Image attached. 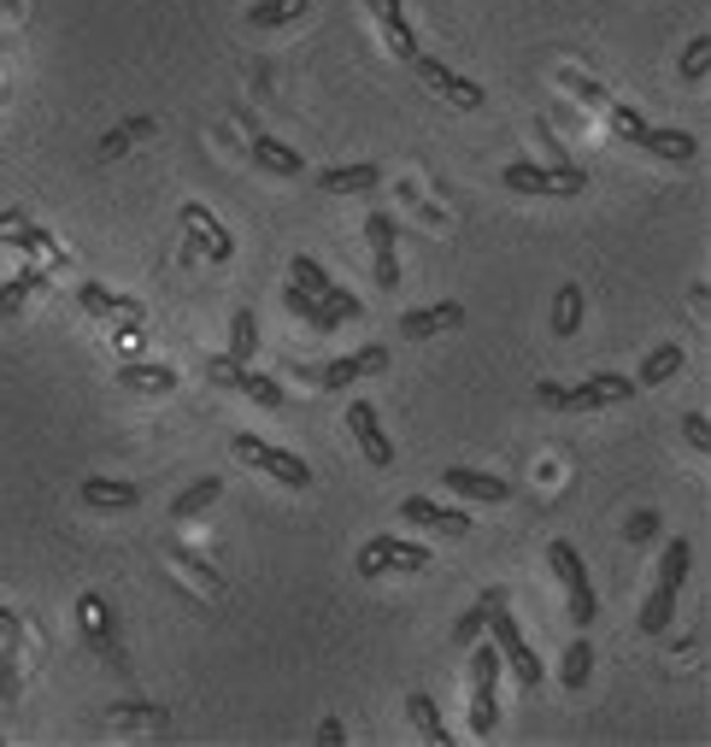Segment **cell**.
Returning a JSON list of instances; mask_svg holds the SVG:
<instances>
[{"label":"cell","mask_w":711,"mask_h":747,"mask_svg":"<svg viewBox=\"0 0 711 747\" xmlns=\"http://www.w3.org/2000/svg\"><path fill=\"white\" fill-rule=\"evenodd\" d=\"M242 395L253 406H265V413H282V406H289V388H282L277 377H259V371H247V377H242Z\"/></svg>","instance_id":"cell-34"},{"label":"cell","mask_w":711,"mask_h":747,"mask_svg":"<svg viewBox=\"0 0 711 747\" xmlns=\"http://www.w3.org/2000/svg\"><path fill=\"white\" fill-rule=\"evenodd\" d=\"M289 277H295L300 288H307V295H324V288L335 283L330 271H324V265L312 260V253H295V260H289Z\"/></svg>","instance_id":"cell-37"},{"label":"cell","mask_w":711,"mask_h":747,"mask_svg":"<svg viewBox=\"0 0 711 747\" xmlns=\"http://www.w3.org/2000/svg\"><path fill=\"white\" fill-rule=\"evenodd\" d=\"M77 495L95 513H130V506H142V483L135 477H82Z\"/></svg>","instance_id":"cell-14"},{"label":"cell","mask_w":711,"mask_h":747,"mask_svg":"<svg viewBox=\"0 0 711 747\" xmlns=\"http://www.w3.org/2000/svg\"><path fill=\"white\" fill-rule=\"evenodd\" d=\"M77 307L89 312V318H147L142 300H135V295H118V288H107V283H82V288H77Z\"/></svg>","instance_id":"cell-17"},{"label":"cell","mask_w":711,"mask_h":747,"mask_svg":"<svg viewBox=\"0 0 711 747\" xmlns=\"http://www.w3.org/2000/svg\"><path fill=\"white\" fill-rule=\"evenodd\" d=\"M606 107H612V130H618V135H623V142H630V147H635V135H641V130H647V118H641V112L630 107V100H606Z\"/></svg>","instance_id":"cell-40"},{"label":"cell","mask_w":711,"mask_h":747,"mask_svg":"<svg viewBox=\"0 0 711 747\" xmlns=\"http://www.w3.org/2000/svg\"><path fill=\"white\" fill-rule=\"evenodd\" d=\"M365 7L377 12V24H382V36H388V54L412 65V59H418V36H412V24H406L400 0H365Z\"/></svg>","instance_id":"cell-18"},{"label":"cell","mask_w":711,"mask_h":747,"mask_svg":"<svg viewBox=\"0 0 711 747\" xmlns=\"http://www.w3.org/2000/svg\"><path fill=\"white\" fill-rule=\"evenodd\" d=\"M282 307H289V312L300 318V325H312V330H330V336L342 330V318H335V312H330V307H324V300H318V295H307V288H300L295 277L282 283Z\"/></svg>","instance_id":"cell-22"},{"label":"cell","mask_w":711,"mask_h":747,"mask_svg":"<svg viewBox=\"0 0 711 747\" xmlns=\"http://www.w3.org/2000/svg\"><path fill=\"white\" fill-rule=\"evenodd\" d=\"M400 518L418 524V530H435V536H470V513H459V506H435L423 495H406L400 501Z\"/></svg>","instance_id":"cell-13"},{"label":"cell","mask_w":711,"mask_h":747,"mask_svg":"<svg viewBox=\"0 0 711 747\" xmlns=\"http://www.w3.org/2000/svg\"><path fill=\"white\" fill-rule=\"evenodd\" d=\"M442 488L459 501H477V506H500L512 501V477H495V471H470V465H447L442 471Z\"/></svg>","instance_id":"cell-9"},{"label":"cell","mask_w":711,"mask_h":747,"mask_svg":"<svg viewBox=\"0 0 711 747\" xmlns=\"http://www.w3.org/2000/svg\"><path fill=\"white\" fill-rule=\"evenodd\" d=\"M318 189L324 195H370V189H382V165H335V172L318 177Z\"/></svg>","instance_id":"cell-23"},{"label":"cell","mask_w":711,"mask_h":747,"mask_svg":"<svg viewBox=\"0 0 711 747\" xmlns=\"http://www.w3.org/2000/svg\"><path fill=\"white\" fill-rule=\"evenodd\" d=\"M558 677H565V689H570V694L588 689V677H595V648H588V641H570V648H565V666H558Z\"/></svg>","instance_id":"cell-36"},{"label":"cell","mask_w":711,"mask_h":747,"mask_svg":"<svg viewBox=\"0 0 711 747\" xmlns=\"http://www.w3.org/2000/svg\"><path fill=\"white\" fill-rule=\"evenodd\" d=\"M388 571H430V548L406 536H377L359 548V576H388Z\"/></svg>","instance_id":"cell-6"},{"label":"cell","mask_w":711,"mask_h":747,"mask_svg":"<svg viewBox=\"0 0 711 747\" xmlns=\"http://www.w3.org/2000/svg\"><path fill=\"white\" fill-rule=\"evenodd\" d=\"M635 147H647L653 160L688 165L693 154H700V135H693V130H676V124H647V130L635 135Z\"/></svg>","instance_id":"cell-15"},{"label":"cell","mask_w":711,"mask_h":747,"mask_svg":"<svg viewBox=\"0 0 711 747\" xmlns=\"http://www.w3.org/2000/svg\"><path fill=\"white\" fill-rule=\"evenodd\" d=\"M676 72H682V83H700L711 72V36H693L682 47V59H676Z\"/></svg>","instance_id":"cell-38"},{"label":"cell","mask_w":711,"mask_h":747,"mask_svg":"<svg viewBox=\"0 0 711 747\" xmlns=\"http://www.w3.org/2000/svg\"><path fill=\"white\" fill-rule=\"evenodd\" d=\"M558 83H565V89H577V95L588 100V107H606V100H612V95L600 89V83H588V77H577V72H565V77H558Z\"/></svg>","instance_id":"cell-48"},{"label":"cell","mask_w":711,"mask_h":747,"mask_svg":"<svg viewBox=\"0 0 711 747\" xmlns=\"http://www.w3.org/2000/svg\"><path fill=\"white\" fill-rule=\"evenodd\" d=\"M171 559H177L182 571H195V576H200V583H207V589H224V576H218V571H212V565H207V559H200V553H189V548H177V541H171Z\"/></svg>","instance_id":"cell-43"},{"label":"cell","mask_w":711,"mask_h":747,"mask_svg":"<svg viewBox=\"0 0 711 747\" xmlns=\"http://www.w3.org/2000/svg\"><path fill=\"white\" fill-rule=\"evenodd\" d=\"M500 183H506V189H512V195H553V177H547V165H535V160H512V165H506V172H500Z\"/></svg>","instance_id":"cell-28"},{"label":"cell","mask_w":711,"mask_h":747,"mask_svg":"<svg viewBox=\"0 0 711 747\" xmlns=\"http://www.w3.org/2000/svg\"><path fill=\"white\" fill-rule=\"evenodd\" d=\"M442 330H465V300H442V307H418L400 318V336H412V342H430Z\"/></svg>","instance_id":"cell-16"},{"label":"cell","mask_w":711,"mask_h":747,"mask_svg":"<svg viewBox=\"0 0 711 747\" xmlns=\"http://www.w3.org/2000/svg\"><path fill=\"white\" fill-rule=\"evenodd\" d=\"M118 383L130 388V395H171V388L182 383L177 365H159V360H130L124 371H118Z\"/></svg>","instance_id":"cell-19"},{"label":"cell","mask_w":711,"mask_h":747,"mask_svg":"<svg viewBox=\"0 0 711 747\" xmlns=\"http://www.w3.org/2000/svg\"><path fill=\"white\" fill-rule=\"evenodd\" d=\"M0 701H19V653L0 648Z\"/></svg>","instance_id":"cell-45"},{"label":"cell","mask_w":711,"mask_h":747,"mask_svg":"<svg viewBox=\"0 0 711 747\" xmlns=\"http://www.w3.org/2000/svg\"><path fill=\"white\" fill-rule=\"evenodd\" d=\"M412 72L423 77V89H435V95L447 100V107H459V112H477L482 100H488V89H482V83L459 77V72H453V65L430 59V54H418V59H412Z\"/></svg>","instance_id":"cell-7"},{"label":"cell","mask_w":711,"mask_h":747,"mask_svg":"<svg viewBox=\"0 0 711 747\" xmlns=\"http://www.w3.org/2000/svg\"><path fill=\"white\" fill-rule=\"evenodd\" d=\"M77 624H82V641H89L112 671H130L124 666V641H118V618H112V606L100 601V594H77Z\"/></svg>","instance_id":"cell-5"},{"label":"cell","mask_w":711,"mask_h":747,"mask_svg":"<svg viewBox=\"0 0 711 747\" xmlns=\"http://www.w3.org/2000/svg\"><path fill=\"white\" fill-rule=\"evenodd\" d=\"M547 177H553V195H582L588 189V172H582V165H570V160L547 165Z\"/></svg>","instance_id":"cell-39"},{"label":"cell","mask_w":711,"mask_h":747,"mask_svg":"<svg viewBox=\"0 0 711 747\" xmlns=\"http://www.w3.org/2000/svg\"><path fill=\"white\" fill-rule=\"evenodd\" d=\"M635 395H641V383H635V377L600 371V377H588V383H570L565 413H606V406H623V400H635Z\"/></svg>","instance_id":"cell-8"},{"label":"cell","mask_w":711,"mask_h":747,"mask_svg":"<svg viewBox=\"0 0 711 747\" xmlns=\"http://www.w3.org/2000/svg\"><path fill=\"white\" fill-rule=\"evenodd\" d=\"M682 436H688V448H711V418L706 413H682Z\"/></svg>","instance_id":"cell-47"},{"label":"cell","mask_w":711,"mask_h":747,"mask_svg":"<svg viewBox=\"0 0 711 747\" xmlns=\"http://www.w3.org/2000/svg\"><path fill=\"white\" fill-rule=\"evenodd\" d=\"M207 377H212L218 388H235V395H242L247 365H242V360H230V353H218V360H207Z\"/></svg>","instance_id":"cell-41"},{"label":"cell","mask_w":711,"mask_h":747,"mask_svg":"<svg viewBox=\"0 0 711 747\" xmlns=\"http://www.w3.org/2000/svg\"><path fill=\"white\" fill-rule=\"evenodd\" d=\"M670 618H676V589L658 583V589L647 594V606H641V630L658 636V630H670Z\"/></svg>","instance_id":"cell-35"},{"label":"cell","mask_w":711,"mask_h":747,"mask_svg":"<svg viewBox=\"0 0 711 747\" xmlns=\"http://www.w3.org/2000/svg\"><path fill=\"white\" fill-rule=\"evenodd\" d=\"M500 671H506V659H500L495 641L470 653V736H495L500 729V701H495Z\"/></svg>","instance_id":"cell-3"},{"label":"cell","mask_w":711,"mask_h":747,"mask_svg":"<svg viewBox=\"0 0 711 747\" xmlns=\"http://www.w3.org/2000/svg\"><path fill=\"white\" fill-rule=\"evenodd\" d=\"M247 154H253V165H259V172H270V177H300V172H307V160H300L295 147H282L277 135H265V130L253 135Z\"/></svg>","instance_id":"cell-21"},{"label":"cell","mask_w":711,"mask_h":747,"mask_svg":"<svg viewBox=\"0 0 711 747\" xmlns=\"http://www.w3.org/2000/svg\"><path fill=\"white\" fill-rule=\"evenodd\" d=\"M676 371H682V348H676V342H658L647 360H641V377H635V383H641V388H658V383H670Z\"/></svg>","instance_id":"cell-30"},{"label":"cell","mask_w":711,"mask_h":747,"mask_svg":"<svg viewBox=\"0 0 711 747\" xmlns=\"http://www.w3.org/2000/svg\"><path fill=\"white\" fill-rule=\"evenodd\" d=\"M482 624H488V601L482 606H470V613L453 624V641H459V648H470V641H482Z\"/></svg>","instance_id":"cell-44"},{"label":"cell","mask_w":711,"mask_h":747,"mask_svg":"<svg viewBox=\"0 0 711 747\" xmlns=\"http://www.w3.org/2000/svg\"><path fill=\"white\" fill-rule=\"evenodd\" d=\"M0 242L19 248V253H54V235L36 230L24 212H0Z\"/></svg>","instance_id":"cell-24"},{"label":"cell","mask_w":711,"mask_h":747,"mask_svg":"<svg viewBox=\"0 0 711 747\" xmlns=\"http://www.w3.org/2000/svg\"><path fill=\"white\" fill-rule=\"evenodd\" d=\"M253 348H259V318H253V307H235L230 318V360H253Z\"/></svg>","instance_id":"cell-33"},{"label":"cell","mask_w":711,"mask_h":747,"mask_svg":"<svg viewBox=\"0 0 711 747\" xmlns=\"http://www.w3.org/2000/svg\"><path fill=\"white\" fill-rule=\"evenodd\" d=\"M235 460H247V465H259L265 477H277L282 488H312V465L300 460V453H289V448H270V441H259L253 430H235Z\"/></svg>","instance_id":"cell-4"},{"label":"cell","mask_w":711,"mask_h":747,"mask_svg":"<svg viewBox=\"0 0 711 747\" xmlns=\"http://www.w3.org/2000/svg\"><path fill=\"white\" fill-rule=\"evenodd\" d=\"M377 253V288H395L400 283V260H395V248H370Z\"/></svg>","instance_id":"cell-49"},{"label":"cell","mask_w":711,"mask_h":747,"mask_svg":"<svg viewBox=\"0 0 711 747\" xmlns=\"http://www.w3.org/2000/svg\"><path fill=\"white\" fill-rule=\"evenodd\" d=\"M688 571H693V541H688V536H670V541H665V559H658V583L682 594Z\"/></svg>","instance_id":"cell-29"},{"label":"cell","mask_w":711,"mask_h":747,"mask_svg":"<svg viewBox=\"0 0 711 747\" xmlns=\"http://www.w3.org/2000/svg\"><path fill=\"white\" fill-rule=\"evenodd\" d=\"M365 242H370V248H395V242H400V224H395L388 212H370V218H365Z\"/></svg>","instance_id":"cell-42"},{"label":"cell","mask_w":711,"mask_h":747,"mask_svg":"<svg viewBox=\"0 0 711 747\" xmlns=\"http://www.w3.org/2000/svg\"><path fill=\"white\" fill-rule=\"evenodd\" d=\"M218 495H224V477H195V483L171 501V518H177V524H182V518H200L207 506H218Z\"/></svg>","instance_id":"cell-26"},{"label":"cell","mask_w":711,"mask_h":747,"mask_svg":"<svg viewBox=\"0 0 711 747\" xmlns=\"http://www.w3.org/2000/svg\"><path fill=\"white\" fill-rule=\"evenodd\" d=\"M582 312H588L582 288H577V283H565V288L553 295V336H577V330H582Z\"/></svg>","instance_id":"cell-31"},{"label":"cell","mask_w":711,"mask_h":747,"mask_svg":"<svg viewBox=\"0 0 711 747\" xmlns=\"http://www.w3.org/2000/svg\"><path fill=\"white\" fill-rule=\"evenodd\" d=\"M19 636V613H7V606H0V641H12Z\"/></svg>","instance_id":"cell-51"},{"label":"cell","mask_w":711,"mask_h":747,"mask_svg":"<svg viewBox=\"0 0 711 747\" xmlns=\"http://www.w3.org/2000/svg\"><path fill=\"white\" fill-rule=\"evenodd\" d=\"M30 288H47V271H42V265H24L19 277L0 283V318H19L24 300H30Z\"/></svg>","instance_id":"cell-27"},{"label":"cell","mask_w":711,"mask_h":747,"mask_svg":"<svg viewBox=\"0 0 711 747\" xmlns=\"http://www.w3.org/2000/svg\"><path fill=\"white\" fill-rule=\"evenodd\" d=\"M382 365H388V348H382V342H370V348H353V353H342V360L318 365L312 377L324 383V388H347V383H359V377H377Z\"/></svg>","instance_id":"cell-11"},{"label":"cell","mask_w":711,"mask_h":747,"mask_svg":"<svg viewBox=\"0 0 711 747\" xmlns=\"http://www.w3.org/2000/svg\"><path fill=\"white\" fill-rule=\"evenodd\" d=\"M154 130H159V124H154V118H147V112H142V118H124V124H112V130H107V135H100V142H95V160H100V165L124 160L130 147H135V142H147V135H154Z\"/></svg>","instance_id":"cell-20"},{"label":"cell","mask_w":711,"mask_h":747,"mask_svg":"<svg viewBox=\"0 0 711 747\" xmlns=\"http://www.w3.org/2000/svg\"><path fill=\"white\" fill-rule=\"evenodd\" d=\"M307 7H312V0H259V7H247V24L253 30H277V24L307 19Z\"/></svg>","instance_id":"cell-32"},{"label":"cell","mask_w":711,"mask_h":747,"mask_svg":"<svg viewBox=\"0 0 711 747\" xmlns=\"http://www.w3.org/2000/svg\"><path fill=\"white\" fill-rule=\"evenodd\" d=\"M482 601H488V624H482V630L495 636V648H500V659H506V666L518 671V689H535V683H541V677H547V671H541V659H535V648H530V641H523V630H518V618L506 613V594H500V589H488Z\"/></svg>","instance_id":"cell-1"},{"label":"cell","mask_w":711,"mask_h":747,"mask_svg":"<svg viewBox=\"0 0 711 747\" xmlns=\"http://www.w3.org/2000/svg\"><path fill=\"white\" fill-rule=\"evenodd\" d=\"M347 430H353L359 453H365L377 471L395 465V441H388V430H382V418H377V406H370V400H353V406H347Z\"/></svg>","instance_id":"cell-10"},{"label":"cell","mask_w":711,"mask_h":747,"mask_svg":"<svg viewBox=\"0 0 711 747\" xmlns=\"http://www.w3.org/2000/svg\"><path fill=\"white\" fill-rule=\"evenodd\" d=\"M547 565H553V576L565 583V606H570V624H595L600 618V594H595V583H588V565H582V553L570 548V541H553L547 548Z\"/></svg>","instance_id":"cell-2"},{"label":"cell","mask_w":711,"mask_h":747,"mask_svg":"<svg viewBox=\"0 0 711 747\" xmlns=\"http://www.w3.org/2000/svg\"><path fill=\"white\" fill-rule=\"evenodd\" d=\"M406 718H412V729H418L430 747H447V741H453V729L442 724V706H435L430 694H412V701H406Z\"/></svg>","instance_id":"cell-25"},{"label":"cell","mask_w":711,"mask_h":747,"mask_svg":"<svg viewBox=\"0 0 711 747\" xmlns=\"http://www.w3.org/2000/svg\"><path fill=\"white\" fill-rule=\"evenodd\" d=\"M182 230L195 235V248L207 253L212 265H230V260H235V235H230L224 224H218V218H212L207 207H200V200H189V207H182Z\"/></svg>","instance_id":"cell-12"},{"label":"cell","mask_w":711,"mask_h":747,"mask_svg":"<svg viewBox=\"0 0 711 747\" xmlns=\"http://www.w3.org/2000/svg\"><path fill=\"white\" fill-rule=\"evenodd\" d=\"M342 741H347L342 718H324V724H318V747H342Z\"/></svg>","instance_id":"cell-50"},{"label":"cell","mask_w":711,"mask_h":747,"mask_svg":"<svg viewBox=\"0 0 711 747\" xmlns=\"http://www.w3.org/2000/svg\"><path fill=\"white\" fill-rule=\"evenodd\" d=\"M623 536H630V541H653V536H658V513H653V506H641V513H630V524H623Z\"/></svg>","instance_id":"cell-46"}]
</instances>
